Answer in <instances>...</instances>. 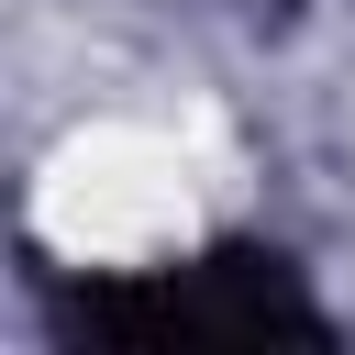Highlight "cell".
Instances as JSON below:
<instances>
[{"label":"cell","instance_id":"obj_1","mask_svg":"<svg viewBox=\"0 0 355 355\" xmlns=\"http://www.w3.org/2000/svg\"><path fill=\"white\" fill-rule=\"evenodd\" d=\"M33 222L44 244H67L78 266H144L200 222V166L178 133L155 122H89L55 144V166L33 178Z\"/></svg>","mask_w":355,"mask_h":355}]
</instances>
